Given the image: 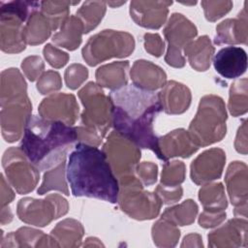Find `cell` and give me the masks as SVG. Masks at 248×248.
Returning <instances> with one entry per match:
<instances>
[{
	"label": "cell",
	"mask_w": 248,
	"mask_h": 248,
	"mask_svg": "<svg viewBox=\"0 0 248 248\" xmlns=\"http://www.w3.org/2000/svg\"><path fill=\"white\" fill-rule=\"evenodd\" d=\"M69 210L66 199L58 194H50L43 200L23 198L16 205L18 218L29 225L45 227L53 220L65 215Z\"/></svg>",
	"instance_id": "11"
},
{
	"label": "cell",
	"mask_w": 248,
	"mask_h": 248,
	"mask_svg": "<svg viewBox=\"0 0 248 248\" xmlns=\"http://www.w3.org/2000/svg\"><path fill=\"white\" fill-rule=\"evenodd\" d=\"M0 104L2 136L7 142H15L20 140L32 116L27 84L16 68H9L1 73Z\"/></svg>",
	"instance_id": "4"
},
{
	"label": "cell",
	"mask_w": 248,
	"mask_h": 248,
	"mask_svg": "<svg viewBox=\"0 0 248 248\" xmlns=\"http://www.w3.org/2000/svg\"><path fill=\"white\" fill-rule=\"evenodd\" d=\"M199 211L195 201L189 199L181 203L165 209L161 218H164L176 226H188L194 223Z\"/></svg>",
	"instance_id": "31"
},
{
	"label": "cell",
	"mask_w": 248,
	"mask_h": 248,
	"mask_svg": "<svg viewBox=\"0 0 248 248\" xmlns=\"http://www.w3.org/2000/svg\"><path fill=\"white\" fill-rule=\"evenodd\" d=\"M67 178L75 197H87L116 203L119 183L103 150L78 142L70 154Z\"/></svg>",
	"instance_id": "2"
},
{
	"label": "cell",
	"mask_w": 248,
	"mask_h": 248,
	"mask_svg": "<svg viewBox=\"0 0 248 248\" xmlns=\"http://www.w3.org/2000/svg\"><path fill=\"white\" fill-rule=\"evenodd\" d=\"M126 1H121V2H107V4L112 8H116V7H120L121 5L125 4Z\"/></svg>",
	"instance_id": "52"
},
{
	"label": "cell",
	"mask_w": 248,
	"mask_h": 248,
	"mask_svg": "<svg viewBox=\"0 0 248 248\" xmlns=\"http://www.w3.org/2000/svg\"><path fill=\"white\" fill-rule=\"evenodd\" d=\"M186 166L182 161L174 160L167 162L163 166L161 184L166 186H177L185 180Z\"/></svg>",
	"instance_id": "37"
},
{
	"label": "cell",
	"mask_w": 248,
	"mask_h": 248,
	"mask_svg": "<svg viewBox=\"0 0 248 248\" xmlns=\"http://www.w3.org/2000/svg\"><path fill=\"white\" fill-rule=\"evenodd\" d=\"M62 87L60 74L53 70L44 72L37 82V89L42 95L58 91Z\"/></svg>",
	"instance_id": "39"
},
{
	"label": "cell",
	"mask_w": 248,
	"mask_h": 248,
	"mask_svg": "<svg viewBox=\"0 0 248 248\" xmlns=\"http://www.w3.org/2000/svg\"><path fill=\"white\" fill-rule=\"evenodd\" d=\"M199 200L204 210L221 211L228 206L225 189L221 182L205 183L199 191Z\"/></svg>",
	"instance_id": "30"
},
{
	"label": "cell",
	"mask_w": 248,
	"mask_h": 248,
	"mask_svg": "<svg viewBox=\"0 0 248 248\" xmlns=\"http://www.w3.org/2000/svg\"><path fill=\"white\" fill-rule=\"evenodd\" d=\"M226 211H211V210H204L200 214L199 217V225L204 229L214 228L220 225L226 219Z\"/></svg>",
	"instance_id": "46"
},
{
	"label": "cell",
	"mask_w": 248,
	"mask_h": 248,
	"mask_svg": "<svg viewBox=\"0 0 248 248\" xmlns=\"http://www.w3.org/2000/svg\"><path fill=\"white\" fill-rule=\"evenodd\" d=\"M158 148L159 159L166 162L173 157L188 158L196 153L200 147L195 144L188 131L180 128L159 137Z\"/></svg>",
	"instance_id": "18"
},
{
	"label": "cell",
	"mask_w": 248,
	"mask_h": 248,
	"mask_svg": "<svg viewBox=\"0 0 248 248\" xmlns=\"http://www.w3.org/2000/svg\"><path fill=\"white\" fill-rule=\"evenodd\" d=\"M168 42V50L165 61L173 68L185 66V57L182 49L197 36L198 30L193 22L179 13H173L163 30Z\"/></svg>",
	"instance_id": "13"
},
{
	"label": "cell",
	"mask_w": 248,
	"mask_h": 248,
	"mask_svg": "<svg viewBox=\"0 0 248 248\" xmlns=\"http://www.w3.org/2000/svg\"><path fill=\"white\" fill-rule=\"evenodd\" d=\"M171 1H132L130 15L140 26L159 29L166 21Z\"/></svg>",
	"instance_id": "16"
},
{
	"label": "cell",
	"mask_w": 248,
	"mask_h": 248,
	"mask_svg": "<svg viewBox=\"0 0 248 248\" xmlns=\"http://www.w3.org/2000/svg\"><path fill=\"white\" fill-rule=\"evenodd\" d=\"M136 175L145 186L154 184L158 176V167L152 162H142L136 167Z\"/></svg>",
	"instance_id": "43"
},
{
	"label": "cell",
	"mask_w": 248,
	"mask_h": 248,
	"mask_svg": "<svg viewBox=\"0 0 248 248\" xmlns=\"http://www.w3.org/2000/svg\"><path fill=\"white\" fill-rule=\"evenodd\" d=\"M157 196L160 198L163 203L165 204H172L178 202L182 195H183V189L180 185L177 186H166L163 184H159L155 191Z\"/></svg>",
	"instance_id": "44"
},
{
	"label": "cell",
	"mask_w": 248,
	"mask_h": 248,
	"mask_svg": "<svg viewBox=\"0 0 248 248\" xmlns=\"http://www.w3.org/2000/svg\"><path fill=\"white\" fill-rule=\"evenodd\" d=\"M44 56L46 62L53 68L59 69L67 64L70 56L67 52L57 48L51 44H46L43 49Z\"/></svg>",
	"instance_id": "42"
},
{
	"label": "cell",
	"mask_w": 248,
	"mask_h": 248,
	"mask_svg": "<svg viewBox=\"0 0 248 248\" xmlns=\"http://www.w3.org/2000/svg\"><path fill=\"white\" fill-rule=\"evenodd\" d=\"M1 248L13 247H59L54 238L42 231L22 227L16 232H12L1 238Z\"/></svg>",
	"instance_id": "24"
},
{
	"label": "cell",
	"mask_w": 248,
	"mask_h": 248,
	"mask_svg": "<svg viewBox=\"0 0 248 248\" xmlns=\"http://www.w3.org/2000/svg\"><path fill=\"white\" fill-rule=\"evenodd\" d=\"M38 111L44 119L60 121L73 126L78 120L79 108L73 94L56 93L45 98Z\"/></svg>",
	"instance_id": "14"
},
{
	"label": "cell",
	"mask_w": 248,
	"mask_h": 248,
	"mask_svg": "<svg viewBox=\"0 0 248 248\" xmlns=\"http://www.w3.org/2000/svg\"><path fill=\"white\" fill-rule=\"evenodd\" d=\"M40 2L15 0L0 2V46L7 53H18L25 49L23 22L38 11Z\"/></svg>",
	"instance_id": "7"
},
{
	"label": "cell",
	"mask_w": 248,
	"mask_h": 248,
	"mask_svg": "<svg viewBox=\"0 0 248 248\" xmlns=\"http://www.w3.org/2000/svg\"><path fill=\"white\" fill-rule=\"evenodd\" d=\"M227 111L223 99L217 95L203 96L188 133L199 147H204L223 140L227 133Z\"/></svg>",
	"instance_id": "6"
},
{
	"label": "cell",
	"mask_w": 248,
	"mask_h": 248,
	"mask_svg": "<svg viewBox=\"0 0 248 248\" xmlns=\"http://www.w3.org/2000/svg\"><path fill=\"white\" fill-rule=\"evenodd\" d=\"M128 61H116L99 67L95 73L97 84L112 90L120 89L127 85Z\"/></svg>",
	"instance_id": "26"
},
{
	"label": "cell",
	"mask_w": 248,
	"mask_h": 248,
	"mask_svg": "<svg viewBox=\"0 0 248 248\" xmlns=\"http://www.w3.org/2000/svg\"><path fill=\"white\" fill-rule=\"evenodd\" d=\"M202 236L198 233H191L184 237L181 247H202Z\"/></svg>",
	"instance_id": "49"
},
{
	"label": "cell",
	"mask_w": 248,
	"mask_h": 248,
	"mask_svg": "<svg viewBox=\"0 0 248 248\" xmlns=\"http://www.w3.org/2000/svg\"><path fill=\"white\" fill-rule=\"evenodd\" d=\"M52 31L54 30L48 18L41 11H35L24 25L23 38L26 45L37 46L46 41Z\"/></svg>",
	"instance_id": "27"
},
{
	"label": "cell",
	"mask_w": 248,
	"mask_h": 248,
	"mask_svg": "<svg viewBox=\"0 0 248 248\" xmlns=\"http://www.w3.org/2000/svg\"><path fill=\"white\" fill-rule=\"evenodd\" d=\"M15 198L14 191L6 182L5 177L1 174V207L7 206Z\"/></svg>",
	"instance_id": "48"
},
{
	"label": "cell",
	"mask_w": 248,
	"mask_h": 248,
	"mask_svg": "<svg viewBox=\"0 0 248 248\" xmlns=\"http://www.w3.org/2000/svg\"><path fill=\"white\" fill-rule=\"evenodd\" d=\"M145 50L155 56L160 57L165 50V43L157 33H145L143 36Z\"/></svg>",
	"instance_id": "45"
},
{
	"label": "cell",
	"mask_w": 248,
	"mask_h": 248,
	"mask_svg": "<svg viewBox=\"0 0 248 248\" xmlns=\"http://www.w3.org/2000/svg\"><path fill=\"white\" fill-rule=\"evenodd\" d=\"M84 27L77 16H69L61 25L60 30L52 36V42L69 50L77 49L81 44Z\"/></svg>",
	"instance_id": "28"
},
{
	"label": "cell",
	"mask_w": 248,
	"mask_h": 248,
	"mask_svg": "<svg viewBox=\"0 0 248 248\" xmlns=\"http://www.w3.org/2000/svg\"><path fill=\"white\" fill-rule=\"evenodd\" d=\"M234 148L235 150L243 155L247 154V121L246 119L242 120L240 127L238 128L235 140H234Z\"/></svg>",
	"instance_id": "47"
},
{
	"label": "cell",
	"mask_w": 248,
	"mask_h": 248,
	"mask_svg": "<svg viewBox=\"0 0 248 248\" xmlns=\"http://www.w3.org/2000/svg\"><path fill=\"white\" fill-rule=\"evenodd\" d=\"M2 166L8 181L18 194H28L37 186L40 170L27 158L20 147L8 148L3 154Z\"/></svg>",
	"instance_id": "12"
},
{
	"label": "cell",
	"mask_w": 248,
	"mask_h": 248,
	"mask_svg": "<svg viewBox=\"0 0 248 248\" xmlns=\"http://www.w3.org/2000/svg\"><path fill=\"white\" fill-rule=\"evenodd\" d=\"M66 170V160L60 162L49 170H46L43 178V182L39 189L37 190L39 195H44L49 191L56 190L66 196L70 195L66 179H65Z\"/></svg>",
	"instance_id": "32"
},
{
	"label": "cell",
	"mask_w": 248,
	"mask_h": 248,
	"mask_svg": "<svg viewBox=\"0 0 248 248\" xmlns=\"http://www.w3.org/2000/svg\"><path fill=\"white\" fill-rule=\"evenodd\" d=\"M117 202L125 214L139 221L157 217L163 204L155 192L151 193L143 189L137 175L119 182Z\"/></svg>",
	"instance_id": "9"
},
{
	"label": "cell",
	"mask_w": 248,
	"mask_h": 248,
	"mask_svg": "<svg viewBox=\"0 0 248 248\" xmlns=\"http://www.w3.org/2000/svg\"><path fill=\"white\" fill-rule=\"evenodd\" d=\"M246 4L247 2H245L244 7L237 15V17L225 19L216 26V36L214 38L215 45H247L248 20Z\"/></svg>",
	"instance_id": "21"
},
{
	"label": "cell",
	"mask_w": 248,
	"mask_h": 248,
	"mask_svg": "<svg viewBox=\"0 0 248 248\" xmlns=\"http://www.w3.org/2000/svg\"><path fill=\"white\" fill-rule=\"evenodd\" d=\"M247 220L233 218L208 233V246L217 248L247 247Z\"/></svg>",
	"instance_id": "17"
},
{
	"label": "cell",
	"mask_w": 248,
	"mask_h": 248,
	"mask_svg": "<svg viewBox=\"0 0 248 248\" xmlns=\"http://www.w3.org/2000/svg\"><path fill=\"white\" fill-rule=\"evenodd\" d=\"M21 69L25 77L30 81H34L44 73L45 63L40 56L32 55L23 59L21 63Z\"/></svg>",
	"instance_id": "41"
},
{
	"label": "cell",
	"mask_w": 248,
	"mask_h": 248,
	"mask_svg": "<svg viewBox=\"0 0 248 248\" xmlns=\"http://www.w3.org/2000/svg\"><path fill=\"white\" fill-rule=\"evenodd\" d=\"M78 2L79 1H42L40 2V11L48 18L55 31L61 27L63 22L69 17L70 6L76 5Z\"/></svg>",
	"instance_id": "36"
},
{
	"label": "cell",
	"mask_w": 248,
	"mask_h": 248,
	"mask_svg": "<svg viewBox=\"0 0 248 248\" xmlns=\"http://www.w3.org/2000/svg\"><path fill=\"white\" fill-rule=\"evenodd\" d=\"M103 152L119 182L136 175V167L140 159V149L131 140L112 131L103 145Z\"/></svg>",
	"instance_id": "10"
},
{
	"label": "cell",
	"mask_w": 248,
	"mask_h": 248,
	"mask_svg": "<svg viewBox=\"0 0 248 248\" xmlns=\"http://www.w3.org/2000/svg\"><path fill=\"white\" fill-rule=\"evenodd\" d=\"M88 78V70L85 68V66L78 64V63H74L70 65L64 75L65 78V83L68 88L75 90L78 88Z\"/></svg>",
	"instance_id": "40"
},
{
	"label": "cell",
	"mask_w": 248,
	"mask_h": 248,
	"mask_svg": "<svg viewBox=\"0 0 248 248\" xmlns=\"http://www.w3.org/2000/svg\"><path fill=\"white\" fill-rule=\"evenodd\" d=\"M226 163L223 149L214 147L207 149L196 157L190 167V176L197 185H203L221 177Z\"/></svg>",
	"instance_id": "15"
},
{
	"label": "cell",
	"mask_w": 248,
	"mask_h": 248,
	"mask_svg": "<svg viewBox=\"0 0 248 248\" xmlns=\"http://www.w3.org/2000/svg\"><path fill=\"white\" fill-rule=\"evenodd\" d=\"M84 110L81 113V126L76 127L78 140L98 146L111 127L112 103L100 85L93 81L86 83L78 93Z\"/></svg>",
	"instance_id": "5"
},
{
	"label": "cell",
	"mask_w": 248,
	"mask_h": 248,
	"mask_svg": "<svg viewBox=\"0 0 248 248\" xmlns=\"http://www.w3.org/2000/svg\"><path fill=\"white\" fill-rule=\"evenodd\" d=\"M247 166L240 161L232 162L225 175V182L231 202L234 207L247 205L248 174Z\"/></svg>",
	"instance_id": "22"
},
{
	"label": "cell",
	"mask_w": 248,
	"mask_h": 248,
	"mask_svg": "<svg viewBox=\"0 0 248 248\" xmlns=\"http://www.w3.org/2000/svg\"><path fill=\"white\" fill-rule=\"evenodd\" d=\"M213 65L223 78H236L247 70L246 51L239 46L224 47L215 54Z\"/></svg>",
	"instance_id": "19"
},
{
	"label": "cell",
	"mask_w": 248,
	"mask_h": 248,
	"mask_svg": "<svg viewBox=\"0 0 248 248\" xmlns=\"http://www.w3.org/2000/svg\"><path fill=\"white\" fill-rule=\"evenodd\" d=\"M204 16L208 21H216L228 14L232 8V1H202Z\"/></svg>",
	"instance_id": "38"
},
{
	"label": "cell",
	"mask_w": 248,
	"mask_h": 248,
	"mask_svg": "<svg viewBox=\"0 0 248 248\" xmlns=\"http://www.w3.org/2000/svg\"><path fill=\"white\" fill-rule=\"evenodd\" d=\"M84 229L78 220L67 218L59 222L50 232V235L59 247H78L81 245Z\"/></svg>",
	"instance_id": "29"
},
{
	"label": "cell",
	"mask_w": 248,
	"mask_h": 248,
	"mask_svg": "<svg viewBox=\"0 0 248 248\" xmlns=\"http://www.w3.org/2000/svg\"><path fill=\"white\" fill-rule=\"evenodd\" d=\"M228 108L230 113L236 117L248 110V80L240 78L234 80L230 88Z\"/></svg>",
	"instance_id": "35"
},
{
	"label": "cell",
	"mask_w": 248,
	"mask_h": 248,
	"mask_svg": "<svg viewBox=\"0 0 248 248\" xmlns=\"http://www.w3.org/2000/svg\"><path fill=\"white\" fill-rule=\"evenodd\" d=\"M106 10L107 2L104 1H85L81 5L76 16L81 20L85 34L97 27L105 16Z\"/></svg>",
	"instance_id": "34"
},
{
	"label": "cell",
	"mask_w": 248,
	"mask_h": 248,
	"mask_svg": "<svg viewBox=\"0 0 248 248\" xmlns=\"http://www.w3.org/2000/svg\"><path fill=\"white\" fill-rule=\"evenodd\" d=\"M76 140V127L32 115L25 126L19 147L40 170H47L66 160L67 152Z\"/></svg>",
	"instance_id": "3"
},
{
	"label": "cell",
	"mask_w": 248,
	"mask_h": 248,
	"mask_svg": "<svg viewBox=\"0 0 248 248\" xmlns=\"http://www.w3.org/2000/svg\"><path fill=\"white\" fill-rule=\"evenodd\" d=\"M190 66L199 72L206 71L211 64L215 48L208 36L203 35L190 42L183 48Z\"/></svg>",
	"instance_id": "25"
},
{
	"label": "cell",
	"mask_w": 248,
	"mask_h": 248,
	"mask_svg": "<svg viewBox=\"0 0 248 248\" xmlns=\"http://www.w3.org/2000/svg\"><path fill=\"white\" fill-rule=\"evenodd\" d=\"M83 246H98V247H100V246H104V245H103V243L98 238H96V237H88L86 239V241L84 242Z\"/></svg>",
	"instance_id": "51"
},
{
	"label": "cell",
	"mask_w": 248,
	"mask_h": 248,
	"mask_svg": "<svg viewBox=\"0 0 248 248\" xmlns=\"http://www.w3.org/2000/svg\"><path fill=\"white\" fill-rule=\"evenodd\" d=\"M112 103L111 126L140 148L150 149L159 158L158 139L153 123L163 110L158 94L135 85H126L109 93Z\"/></svg>",
	"instance_id": "1"
},
{
	"label": "cell",
	"mask_w": 248,
	"mask_h": 248,
	"mask_svg": "<svg viewBox=\"0 0 248 248\" xmlns=\"http://www.w3.org/2000/svg\"><path fill=\"white\" fill-rule=\"evenodd\" d=\"M163 110L168 114H181L191 105V91L181 82L170 80L158 93Z\"/></svg>",
	"instance_id": "23"
},
{
	"label": "cell",
	"mask_w": 248,
	"mask_h": 248,
	"mask_svg": "<svg viewBox=\"0 0 248 248\" xmlns=\"http://www.w3.org/2000/svg\"><path fill=\"white\" fill-rule=\"evenodd\" d=\"M130 77L133 85L146 91H155L167 82L166 72L160 66L144 59L134 62L130 70Z\"/></svg>",
	"instance_id": "20"
},
{
	"label": "cell",
	"mask_w": 248,
	"mask_h": 248,
	"mask_svg": "<svg viewBox=\"0 0 248 248\" xmlns=\"http://www.w3.org/2000/svg\"><path fill=\"white\" fill-rule=\"evenodd\" d=\"M153 242L158 247H174L180 237V231L173 223L161 218L155 222L151 229Z\"/></svg>",
	"instance_id": "33"
},
{
	"label": "cell",
	"mask_w": 248,
	"mask_h": 248,
	"mask_svg": "<svg viewBox=\"0 0 248 248\" xmlns=\"http://www.w3.org/2000/svg\"><path fill=\"white\" fill-rule=\"evenodd\" d=\"M13 220V213L11 211V208L8 206L1 207V224L5 225L7 223H10Z\"/></svg>",
	"instance_id": "50"
},
{
	"label": "cell",
	"mask_w": 248,
	"mask_h": 248,
	"mask_svg": "<svg viewBox=\"0 0 248 248\" xmlns=\"http://www.w3.org/2000/svg\"><path fill=\"white\" fill-rule=\"evenodd\" d=\"M134 37L124 31L105 29L91 36L81 50L82 58L89 66L108 60L129 56L135 49Z\"/></svg>",
	"instance_id": "8"
}]
</instances>
